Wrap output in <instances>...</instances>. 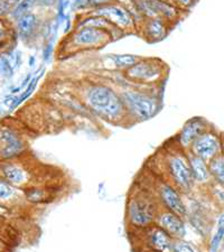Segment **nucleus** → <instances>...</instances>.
<instances>
[{"label":"nucleus","mask_w":224,"mask_h":252,"mask_svg":"<svg viewBox=\"0 0 224 252\" xmlns=\"http://www.w3.org/2000/svg\"><path fill=\"white\" fill-rule=\"evenodd\" d=\"M87 103L93 112L108 121L120 119L128 111L121 95L113 89L102 84L89 88Z\"/></svg>","instance_id":"1"},{"label":"nucleus","mask_w":224,"mask_h":252,"mask_svg":"<svg viewBox=\"0 0 224 252\" xmlns=\"http://www.w3.org/2000/svg\"><path fill=\"white\" fill-rule=\"evenodd\" d=\"M128 220L131 224L141 229L156 224L158 213L156 202L148 193L134 194L127 203Z\"/></svg>","instance_id":"2"},{"label":"nucleus","mask_w":224,"mask_h":252,"mask_svg":"<svg viewBox=\"0 0 224 252\" xmlns=\"http://www.w3.org/2000/svg\"><path fill=\"white\" fill-rule=\"evenodd\" d=\"M121 97L128 112L137 120H148L156 115L160 109L156 97L146 94L144 92L128 90L122 93Z\"/></svg>","instance_id":"3"},{"label":"nucleus","mask_w":224,"mask_h":252,"mask_svg":"<svg viewBox=\"0 0 224 252\" xmlns=\"http://www.w3.org/2000/svg\"><path fill=\"white\" fill-rule=\"evenodd\" d=\"M167 168L175 188L178 190L191 189L195 181L187 154H174L169 156Z\"/></svg>","instance_id":"4"},{"label":"nucleus","mask_w":224,"mask_h":252,"mask_svg":"<svg viewBox=\"0 0 224 252\" xmlns=\"http://www.w3.org/2000/svg\"><path fill=\"white\" fill-rule=\"evenodd\" d=\"M112 34L105 30L96 27H81L72 36V45L77 50H96L111 40Z\"/></svg>","instance_id":"5"},{"label":"nucleus","mask_w":224,"mask_h":252,"mask_svg":"<svg viewBox=\"0 0 224 252\" xmlns=\"http://www.w3.org/2000/svg\"><path fill=\"white\" fill-rule=\"evenodd\" d=\"M190 152L209 162L222 153L221 138L209 129L191 145Z\"/></svg>","instance_id":"6"},{"label":"nucleus","mask_w":224,"mask_h":252,"mask_svg":"<svg viewBox=\"0 0 224 252\" xmlns=\"http://www.w3.org/2000/svg\"><path fill=\"white\" fill-rule=\"evenodd\" d=\"M162 64L158 60H144L141 59L128 70H126L127 79L137 81V82L149 83L156 81L162 74Z\"/></svg>","instance_id":"7"},{"label":"nucleus","mask_w":224,"mask_h":252,"mask_svg":"<svg viewBox=\"0 0 224 252\" xmlns=\"http://www.w3.org/2000/svg\"><path fill=\"white\" fill-rule=\"evenodd\" d=\"M96 14L97 16L105 17L121 31L130 30V28L134 26V19L132 15L129 13V10H127L122 6L109 3L107 6L97 8L96 10Z\"/></svg>","instance_id":"8"},{"label":"nucleus","mask_w":224,"mask_h":252,"mask_svg":"<svg viewBox=\"0 0 224 252\" xmlns=\"http://www.w3.org/2000/svg\"><path fill=\"white\" fill-rule=\"evenodd\" d=\"M209 123L204 118L195 117L190 119L182 128L181 132L178 135V144L182 148L189 149L191 145L197 139V138L203 135L209 130Z\"/></svg>","instance_id":"9"},{"label":"nucleus","mask_w":224,"mask_h":252,"mask_svg":"<svg viewBox=\"0 0 224 252\" xmlns=\"http://www.w3.org/2000/svg\"><path fill=\"white\" fill-rule=\"evenodd\" d=\"M160 200L162 204L165 205L166 210L179 215V217H185L187 213L186 205L183 201L179 190L174 185H170L168 183H162L160 189Z\"/></svg>","instance_id":"10"},{"label":"nucleus","mask_w":224,"mask_h":252,"mask_svg":"<svg viewBox=\"0 0 224 252\" xmlns=\"http://www.w3.org/2000/svg\"><path fill=\"white\" fill-rule=\"evenodd\" d=\"M170 23L162 18H144L142 19L141 34L149 43H156L164 39L169 32Z\"/></svg>","instance_id":"11"},{"label":"nucleus","mask_w":224,"mask_h":252,"mask_svg":"<svg viewBox=\"0 0 224 252\" xmlns=\"http://www.w3.org/2000/svg\"><path fill=\"white\" fill-rule=\"evenodd\" d=\"M158 225L165 230L174 240H181L185 235V225L182 217L166 210L160 212L157 218Z\"/></svg>","instance_id":"12"},{"label":"nucleus","mask_w":224,"mask_h":252,"mask_svg":"<svg viewBox=\"0 0 224 252\" xmlns=\"http://www.w3.org/2000/svg\"><path fill=\"white\" fill-rule=\"evenodd\" d=\"M0 156L5 159H10L18 156L24 149V144L17 133L10 129H1L0 130Z\"/></svg>","instance_id":"13"},{"label":"nucleus","mask_w":224,"mask_h":252,"mask_svg":"<svg viewBox=\"0 0 224 252\" xmlns=\"http://www.w3.org/2000/svg\"><path fill=\"white\" fill-rule=\"evenodd\" d=\"M146 233L148 234L149 246L154 251L157 252H173L175 240L162 230L160 225L153 224L145 227Z\"/></svg>","instance_id":"14"},{"label":"nucleus","mask_w":224,"mask_h":252,"mask_svg":"<svg viewBox=\"0 0 224 252\" xmlns=\"http://www.w3.org/2000/svg\"><path fill=\"white\" fill-rule=\"evenodd\" d=\"M187 156H189L191 169H192L193 177L195 182L198 183H205L209 181L211 177L210 169H209V162L205 161L202 158L195 156L194 154L191 152L187 153Z\"/></svg>","instance_id":"15"},{"label":"nucleus","mask_w":224,"mask_h":252,"mask_svg":"<svg viewBox=\"0 0 224 252\" xmlns=\"http://www.w3.org/2000/svg\"><path fill=\"white\" fill-rule=\"evenodd\" d=\"M38 20L34 14L28 13L17 19V30L23 38H30L37 28Z\"/></svg>","instance_id":"16"},{"label":"nucleus","mask_w":224,"mask_h":252,"mask_svg":"<svg viewBox=\"0 0 224 252\" xmlns=\"http://www.w3.org/2000/svg\"><path fill=\"white\" fill-rule=\"evenodd\" d=\"M2 175L8 183L13 185L24 184L27 181V174L17 165L8 164L2 167Z\"/></svg>","instance_id":"17"},{"label":"nucleus","mask_w":224,"mask_h":252,"mask_svg":"<svg viewBox=\"0 0 224 252\" xmlns=\"http://www.w3.org/2000/svg\"><path fill=\"white\" fill-rule=\"evenodd\" d=\"M209 169L211 177L224 188V155L222 153L209 161Z\"/></svg>","instance_id":"18"},{"label":"nucleus","mask_w":224,"mask_h":252,"mask_svg":"<svg viewBox=\"0 0 224 252\" xmlns=\"http://www.w3.org/2000/svg\"><path fill=\"white\" fill-rule=\"evenodd\" d=\"M141 58L137 55L132 54H118V55H112V62L115 64V66L119 70H128L134 64H137Z\"/></svg>","instance_id":"19"},{"label":"nucleus","mask_w":224,"mask_h":252,"mask_svg":"<svg viewBox=\"0 0 224 252\" xmlns=\"http://www.w3.org/2000/svg\"><path fill=\"white\" fill-rule=\"evenodd\" d=\"M43 74H44V67L40 68V71H38L37 74H36L35 76H32V81L30 82V84H28L27 87L25 88V90H24V92H23L22 94H20L19 96H17V100H16V102H15V104H14L13 109L17 108L20 103H23L24 101H25V100L27 99V97L32 94V92H34L36 85H37L38 81H39L40 78H42ZM13 109H11V110H13Z\"/></svg>","instance_id":"20"},{"label":"nucleus","mask_w":224,"mask_h":252,"mask_svg":"<svg viewBox=\"0 0 224 252\" xmlns=\"http://www.w3.org/2000/svg\"><path fill=\"white\" fill-rule=\"evenodd\" d=\"M35 2L36 0H19L18 5L16 6L15 9L13 10V16L15 18L18 19L25 14H28L32 6L35 5Z\"/></svg>","instance_id":"21"},{"label":"nucleus","mask_w":224,"mask_h":252,"mask_svg":"<svg viewBox=\"0 0 224 252\" xmlns=\"http://www.w3.org/2000/svg\"><path fill=\"white\" fill-rule=\"evenodd\" d=\"M15 67L10 59L6 55H0V74L5 78H11L14 74Z\"/></svg>","instance_id":"22"},{"label":"nucleus","mask_w":224,"mask_h":252,"mask_svg":"<svg viewBox=\"0 0 224 252\" xmlns=\"http://www.w3.org/2000/svg\"><path fill=\"white\" fill-rule=\"evenodd\" d=\"M15 195V189L8 182L0 181V201L10 200Z\"/></svg>","instance_id":"23"},{"label":"nucleus","mask_w":224,"mask_h":252,"mask_svg":"<svg viewBox=\"0 0 224 252\" xmlns=\"http://www.w3.org/2000/svg\"><path fill=\"white\" fill-rule=\"evenodd\" d=\"M173 252H197V251L187 242L181 241V240H175Z\"/></svg>","instance_id":"24"},{"label":"nucleus","mask_w":224,"mask_h":252,"mask_svg":"<svg viewBox=\"0 0 224 252\" xmlns=\"http://www.w3.org/2000/svg\"><path fill=\"white\" fill-rule=\"evenodd\" d=\"M9 59L15 68H18L22 65V53H20V51H15L11 56H9Z\"/></svg>","instance_id":"25"},{"label":"nucleus","mask_w":224,"mask_h":252,"mask_svg":"<svg viewBox=\"0 0 224 252\" xmlns=\"http://www.w3.org/2000/svg\"><path fill=\"white\" fill-rule=\"evenodd\" d=\"M111 2V0H88V5L92 8H101L103 6H107Z\"/></svg>","instance_id":"26"},{"label":"nucleus","mask_w":224,"mask_h":252,"mask_svg":"<svg viewBox=\"0 0 224 252\" xmlns=\"http://www.w3.org/2000/svg\"><path fill=\"white\" fill-rule=\"evenodd\" d=\"M7 37V31L6 27L3 25V23L0 20V46L2 45V43L5 42V39Z\"/></svg>","instance_id":"27"},{"label":"nucleus","mask_w":224,"mask_h":252,"mask_svg":"<svg viewBox=\"0 0 224 252\" xmlns=\"http://www.w3.org/2000/svg\"><path fill=\"white\" fill-rule=\"evenodd\" d=\"M175 1H176L179 7L182 8H187L193 5V0H175Z\"/></svg>","instance_id":"28"},{"label":"nucleus","mask_w":224,"mask_h":252,"mask_svg":"<svg viewBox=\"0 0 224 252\" xmlns=\"http://www.w3.org/2000/svg\"><path fill=\"white\" fill-rule=\"evenodd\" d=\"M37 1H39V3H42V5L50 6L55 2V0H37Z\"/></svg>","instance_id":"29"},{"label":"nucleus","mask_w":224,"mask_h":252,"mask_svg":"<svg viewBox=\"0 0 224 252\" xmlns=\"http://www.w3.org/2000/svg\"><path fill=\"white\" fill-rule=\"evenodd\" d=\"M28 64H30V66L32 67L35 65V56L32 55L30 56V61H28Z\"/></svg>","instance_id":"30"},{"label":"nucleus","mask_w":224,"mask_h":252,"mask_svg":"<svg viewBox=\"0 0 224 252\" xmlns=\"http://www.w3.org/2000/svg\"><path fill=\"white\" fill-rule=\"evenodd\" d=\"M222 247H223V251H224V241H223V246Z\"/></svg>","instance_id":"31"}]
</instances>
